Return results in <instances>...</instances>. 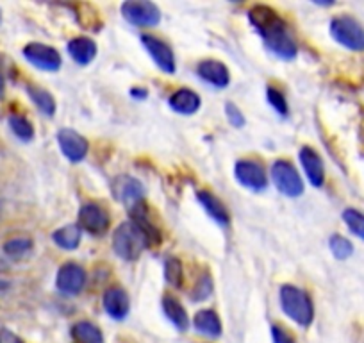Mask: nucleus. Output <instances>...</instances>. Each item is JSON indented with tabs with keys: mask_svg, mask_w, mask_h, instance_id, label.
Segmentation results:
<instances>
[{
	"mask_svg": "<svg viewBox=\"0 0 364 343\" xmlns=\"http://www.w3.org/2000/svg\"><path fill=\"white\" fill-rule=\"evenodd\" d=\"M252 27L261 34L266 47L281 59H293L296 56V43L288 31L284 20L268 6H254L248 11Z\"/></svg>",
	"mask_w": 364,
	"mask_h": 343,
	"instance_id": "1",
	"label": "nucleus"
},
{
	"mask_svg": "<svg viewBox=\"0 0 364 343\" xmlns=\"http://www.w3.org/2000/svg\"><path fill=\"white\" fill-rule=\"evenodd\" d=\"M146 247H152V245H150V240L145 231H143V227L136 220L120 223V227L114 231L113 248L122 260H138Z\"/></svg>",
	"mask_w": 364,
	"mask_h": 343,
	"instance_id": "2",
	"label": "nucleus"
},
{
	"mask_svg": "<svg viewBox=\"0 0 364 343\" xmlns=\"http://www.w3.org/2000/svg\"><path fill=\"white\" fill-rule=\"evenodd\" d=\"M279 295H281L282 311L288 315V318H291L293 322H296L302 327L313 324L314 306L307 292L300 290L299 286L284 285L281 292H279Z\"/></svg>",
	"mask_w": 364,
	"mask_h": 343,
	"instance_id": "3",
	"label": "nucleus"
},
{
	"mask_svg": "<svg viewBox=\"0 0 364 343\" xmlns=\"http://www.w3.org/2000/svg\"><path fill=\"white\" fill-rule=\"evenodd\" d=\"M331 34L341 47L348 51H364V27L352 16H336L331 22Z\"/></svg>",
	"mask_w": 364,
	"mask_h": 343,
	"instance_id": "4",
	"label": "nucleus"
},
{
	"mask_svg": "<svg viewBox=\"0 0 364 343\" xmlns=\"http://www.w3.org/2000/svg\"><path fill=\"white\" fill-rule=\"evenodd\" d=\"M272 177L277 190L286 197H300L304 194L302 177L288 161H275L272 167Z\"/></svg>",
	"mask_w": 364,
	"mask_h": 343,
	"instance_id": "5",
	"label": "nucleus"
},
{
	"mask_svg": "<svg viewBox=\"0 0 364 343\" xmlns=\"http://www.w3.org/2000/svg\"><path fill=\"white\" fill-rule=\"evenodd\" d=\"M122 15L125 20L139 27L157 26L161 20V11L154 2L146 0H132L122 4Z\"/></svg>",
	"mask_w": 364,
	"mask_h": 343,
	"instance_id": "6",
	"label": "nucleus"
},
{
	"mask_svg": "<svg viewBox=\"0 0 364 343\" xmlns=\"http://www.w3.org/2000/svg\"><path fill=\"white\" fill-rule=\"evenodd\" d=\"M113 190L114 199L122 204H125V208L129 211H134L138 206L143 204V197H145V188L139 181H136L134 177L129 176H120L113 181Z\"/></svg>",
	"mask_w": 364,
	"mask_h": 343,
	"instance_id": "7",
	"label": "nucleus"
},
{
	"mask_svg": "<svg viewBox=\"0 0 364 343\" xmlns=\"http://www.w3.org/2000/svg\"><path fill=\"white\" fill-rule=\"evenodd\" d=\"M23 56L31 65L45 72H55L61 68V56L55 48L43 43H29L23 48Z\"/></svg>",
	"mask_w": 364,
	"mask_h": 343,
	"instance_id": "8",
	"label": "nucleus"
},
{
	"mask_svg": "<svg viewBox=\"0 0 364 343\" xmlns=\"http://www.w3.org/2000/svg\"><path fill=\"white\" fill-rule=\"evenodd\" d=\"M79 227L93 236H102L109 229V216L99 204H86L79 211Z\"/></svg>",
	"mask_w": 364,
	"mask_h": 343,
	"instance_id": "9",
	"label": "nucleus"
},
{
	"mask_svg": "<svg viewBox=\"0 0 364 343\" xmlns=\"http://www.w3.org/2000/svg\"><path fill=\"white\" fill-rule=\"evenodd\" d=\"M234 172H236L237 183L243 184L248 190L261 191L264 190L266 184H268L266 170L262 168L261 163H257V161H237Z\"/></svg>",
	"mask_w": 364,
	"mask_h": 343,
	"instance_id": "10",
	"label": "nucleus"
},
{
	"mask_svg": "<svg viewBox=\"0 0 364 343\" xmlns=\"http://www.w3.org/2000/svg\"><path fill=\"white\" fill-rule=\"evenodd\" d=\"M86 285V272L77 263H66L59 268L55 286L65 295H77Z\"/></svg>",
	"mask_w": 364,
	"mask_h": 343,
	"instance_id": "11",
	"label": "nucleus"
},
{
	"mask_svg": "<svg viewBox=\"0 0 364 343\" xmlns=\"http://www.w3.org/2000/svg\"><path fill=\"white\" fill-rule=\"evenodd\" d=\"M58 143L65 157L72 163H79L86 157L87 154V142L86 138L75 132L73 129H61L58 134Z\"/></svg>",
	"mask_w": 364,
	"mask_h": 343,
	"instance_id": "12",
	"label": "nucleus"
},
{
	"mask_svg": "<svg viewBox=\"0 0 364 343\" xmlns=\"http://www.w3.org/2000/svg\"><path fill=\"white\" fill-rule=\"evenodd\" d=\"M141 41L143 45H145L146 51H149V54L152 56L154 61H156V65L159 66L163 72L175 73V56L164 41H161L159 38L156 36H150V34H143Z\"/></svg>",
	"mask_w": 364,
	"mask_h": 343,
	"instance_id": "13",
	"label": "nucleus"
},
{
	"mask_svg": "<svg viewBox=\"0 0 364 343\" xmlns=\"http://www.w3.org/2000/svg\"><path fill=\"white\" fill-rule=\"evenodd\" d=\"M300 163H302L304 170H306V176L307 179L311 181V184L320 188L325 181V167L320 154L314 149H311V147H304V149L300 150Z\"/></svg>",
	"mask_w": 364,
	"mask_h": 343,
	"instance_id": "14",
	"label": "nucleus"
},
{
	"mask_svg": "<svg viewBox=\"0 0 364 343\" xmlns=\"http://www.w3.org/2000/svg\"><path fill=\"white\" fill-rule=\"evenodd\" d=\"M197 73L205 83L213 84L216 88H225L230 80L229 68L223 63L215 61V59H205V61L198 63Z\"/></svg>",
	"mask_w": 364,
	"mask_h": 343,
	"instance_id": "15",
	"label": "nucleus"
},
{
	"mask_svg": "<svg viewBox=\"0 0 364 343\" xmlns=\"http://www.w3.org/2000/svg\"><path fill=\"white\" fill-rule=\"evenodd\" d=\"M104 310L114 320H124L129 313V295L125 293V290L113 286V288L106 290L104 293Z\"/></svg>",
	"mask_w": 364,
	"mask_h": 343,
	"instance_id": "16",
	"label": "nucleus"
},
{
	"mask_svg": "<svg viewBox=\"0 0 364 343\" xmlns=\"http://www.w3.org/2000/svg\"><path fill=\"white\" fill-rule=\"evenodd\" d=\"M168 102H170V107L175 113L181 115H193L200 110V97L186 88L177 90V92L170 97Z\"/></svg>",
	"mask_w": 364,
	"mask_h": 343,
	"instance_id": "17",
	"label": "nucleus"
},
{
	"mask_svg": "<svg viewBox=\"0 0 364 343\" xmlns=\"http://www.w3.org/2000/svg\"><path fill=\"white\" fill-rule=\"evenodd\" d=\"M197 199H198V202L202 204V208L208 211V215L211 216L213 220H216L220 226H229V222H230L229 211H227V208L223 206V202L220 201L216 195H213L211 191L200 190L197 194Z\"/></svg>",
	"mask_w": 364,
	"mask_h": 343,
	"instance_id": "18",
	"label": "nucleus"
},
{
	"mask_svg": "<svg viewBox=\"0 0 364 343\" xmlns=\"http://www.w3.org/2000/svg\"><path fill=\"white\" fill-rule=\"evenodd\" d=\"M193 325L200 334L208 336V338H218L222 334V322H220L218 315L211 310H202L195 315Z\"/></svg>",
	"mask_w": 364,
	"mask_h": 343,
	"instance_id": "19",
	"label": "nucleus"
},
{
	"mask_svg": "<svg viewBox=\"0 0 364 343\" xmlns=\"http://www.w3.org/2000/svg\"><path fill=\"white\" fill-rule=\"evenodd\" d=\"M68 52L73 58V61L79 63V65H87L95 59L97 56V45L95 41L90 40V38H73L68 43Z\"/></svg>",
	"mask_w": 364,
	"mask_h": 343,
	"instance_id": "20",
	"label": "nucleus"
},
{
	"mask_svg": "<svg viewBox=\"0 0 364 343\" xmlns=\"http://www.w3.org/2000/svg\"><path fill=\"white\" fill-rule=\"evenodd\" d=\"M163 310L164 315L168 317V320H170L178 331H186V329L190 327V318H188L186 310H184V306H182L177 299H173V297L170 295L164 297Z\"/></svg>",
	"mask_w": 364,
	"mask_h": 343,
	"instance_id": "21",
	"label": "nucleus"
},
{
	"mask_svg": "<svg viewBox=\"0 0 364 343\" xmlns=\"http://www.w3.org/2000/svg\"><path fill=\"white\" fill-rule=\"evenodd\" d=\"M72 338L75 343H104V336L91 322H77L72 327Z\"/></svg>",
	"mask_w": 364,
	"mask_h": 343,
	"instance_id": "22",
	"label": "nucleus"
},
{
	"mask_svg": "<svg viewBox=\"0 0 364 343\" xmlns=\"http://www.w3.org/2000/svg\"><path fill=\"white\" fill-rule=\"evenodd\" d=\"M52 240L58 247L65 250H75L80 243V227L79 226H65L52 234Z\"/></svg>",
	"mask_w": 364,
	"mask_h": 343,
	"instance_id": "23",
	"label": "nucleus"
},
{
	"mask_svg": "<svg viewBox=\"0 0 364 343\" xmlns=\"http://www.w3.org/2000/svg\"><path fill=\"white\" fill-rule=\"evenodd\" d=\"M27 93H29L31 100L36 104L38 110H40L41 113L47 115V117H52V115L55 113V100H54V97L47 92V90L29 84V86H27Z\"/></svg>",
	"mask_w": 364,
	"mask_h": 343,
	"instance_id": "24",
	"label": "nucleus"
},
{
	"mask_svg": "<svg viewBox=\"0 0 364 343\" xmlns=\"http://www.w3.org/2000/svg\"><path fill=\"white\" fill-rule=\"evenodd\" d=\"M9 127L23 142H31L34 138L33 124L26 117H22V115H11L9 117Z\"/></svg>",
	"mask_w": 364,
	"mask_h": 343,
	"instance_id": "25",
	"label": "nucleus"
},
{
	"mask_svg": "<svg viewBox=\"0 0 364 343\" xmlns=\"http://www.w3.org/2000/svg\"><path fill=\"white\" fill-rule=\"evenodd\" d=\"M328 247H331V252L334 254V258L338 260H348L350 255L353 254V245L352 241L346 240L341 234H334L328 240Z\"/></svg>",
	"mask_w": 364,
	"mask_h": 343,
	"instance_id": "26",
	"label": "nucleus"
},
{
	"mask_svg": "<svg viewBox=\"0 0 364 343\" xmlns=\"http://www.w3.org/2000/svg\"><path fill=\"white\" fill-rule=\"evenodd\" d=\"M343 220L348 226V229L355 234L357 238L364 241V213L357 211V209L348 208L343 211Z\"/></svg>",
	"mask_w": 364,
	"mask_h": 343,
	"instance_id": "27",
	"label": "nucleus"
},
{
	"mask_svg": "<svg viewBox=\"0 0 364 343\" xmlns=\"http://www.w3.org/2000/svg\"><path fill=\"white\" fill-rule=\"evenodd\" d=\"M164 279L170 286L173 288H181L182 279H184V274H182V263L177 260V258H170V260L164 263Z\"/></svg>",
	"mask_w": 364,
	"mask_h": 343,
	"instance_id": "28",
	"label": "nucleus"
},
{
	"mask_svg": "<svg viewBox=\"0 0 364 343\" xmlns=\"http://www.w3.org/2000/svg\"><path fill=\"white\" fill-rule=\"evenodd\" d=\"M31 248H33V241L29 238H13L4 245V252L11 258H22Z\"/></svg>",
	"mask_w": 364,
	"mask_h": 343,
	"instance_id": "29",
	"label": "nucleus"
},
{
	"mask_svg": "<svg viewBox=\"0 0 364 343\" xmlns=\"http://www.w3.org/2000/svg\"><path fill=\"white\" fill-rule=\"evenodd\" d=\"M266 97H268V102L275 107V111H277L279 115H282V117H288V113H289L288 102H286L284 95H282L279 90L268 86V90H266Z\"/></svg>",
	"mask_w": 364,
	"mask_h": 343,
	"instance_id": "30",
	"label": "nucleus"
},
{
	"mask_svg": "<svg viewBox=\"0 0 364 343\" xmlns=\"http://www.w3.org/2000/svg\"><path fill=\"white\" fill-rule=\"evenodd\" d=\"M211 292H213L211 278H209V275H202V279L197 283V286H195L193 292H191V299L197 300V302H198V300L208 299L209 293H211Z\"/></svg>",
	"mask_w": 364,
	"mask_h": 343,
	"instance_id": "31",
	"label": "nucleus"
},
{
	"mask_svg": "<svg viewBox=\"0 0 364 343\" xmlns=\"http://www.w3.org/2000/svg\"><path fill=\"white\" fill-rule=\"evenodd\" d=\"M225 115H227V118H229V122L234 125V127L240 129V127H243V125H245V118H243V115H241L240 107L234 106L232 102L225 104Z\"/></svg>",
	"mask_w": 364,
	"mask_h": 343,
	"instance_id": "32",
	"label": "nucleus"
},
{
	"mask_svg": "<svg viewBox=\"0 0 364 343\" xmlns=\"http://www.w3.org/2000/svg\"><path fill=\"white\" fill-rule=\"evenodd\" d=\"M272 338H273V343H296L295 338H293L284 327H281V325H273Z\"/></svg>",
	"mask_w": 364,
	"mask_h": 343,
	"instance_id": "33",
	"label": "nucleus"
},
{
	"mask_svg": "<svg viewBox=\"0 0 364 343\" xmlns=\"http://www.w3.org/2000/svg\"><path fill=\"white\" fill-rule=\"evenodd\" d=\"M131 95L134 97V99H146V95H149V92L143 88H134L131 90Z\"/></svg>",
	"mask_w": 364,
	"mask_h": 343,
	"instance_id": "34",
	"label": "nucleus"
},
{
	"mask_svg": "<svg viewBox=\"0 0 364 343\" xmlns=\"http://www.w3.org/2000/svg\"><path fill=\"white\" fill-rule=\"evenodd\" d=\"M4 88H6V83H4V75L0 73V97L4 95Z\"/></svg>",
	"mask_w": 364,
	"mask_h": 343,
	"instance_id": "35",
	"label": "nucleus"
},
{
	"mask_svg": "<svg viewBox=\"0 0 364 343\" xmlns=\"http://www.w3.org/2000/svg\"><path fill=\"white\" fill-rule=\"evenodd\" d=\"M6 286H8V283H6V281H0V290L6 288Z\"/></svg>",
	"mask_w": 364,
	"mask_h": 343,
	"instance_id": "36",
	"label": "nucleus"
}]
</instances>
